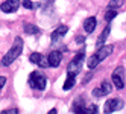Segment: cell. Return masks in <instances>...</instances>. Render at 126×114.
<instances>
[{"label": "cell", "instance_id": "6da1fadb", "mask_svg": "<svg viewBox=\"0 0 126 114\" xmlns=\"http://www.w3.org/2000/svg\"><path fill=\"white\" fill-rule=\"evenodd\" d=\"M21 52H23V40L18 37V38H15V43H14V46L11 47V50L3 56V59H2V65H5V67L11 65L14 61L21 55Z\"/></svg>", "mask_w": 126, "mask_h": 114}, {"label": "cell", "instance_id": "7a4b0ae2", "mask_svg": "<svg viewBox=\"0 0 126 114\" xmlns=\"http://www.w3.org/2000/svg\"><path fill=\"white\" fill-rule=\"evenodd\" d=\"M29 85L32 88H37V90H44L47 85V79L46 76L40 72H32L29 76Z\"/></svg>", "mask_w": 126, "mask_h": 114}, {"label": "cell", "instance_id": "3957f363", "mask_svg": "<svg viewBox=\"0 0 126 114\" xmlns=\"http://www.w3.org/2000/svg\"><path fill=\"white\" fill-rule=\"evenodd\" d=\"M123 73H125L123 67H117V68L114 70V72H112V78H111V81H112V84L115 85V88H119V90H122L123 87H125Z\"/></svg>", "mask_w": 126, "mask_h": 114}, {"label": "cell", "instance_id": "277c9868", "mask_svg": "<svg viewBox=\"0 0 126 114\" xmlns=\"http://www.w3.org/2000/svg\"><path fill=\"white\" fill-rule=\"evenodd\" d=\"M123 100L122 99H110V100H106L105 102V113L106 114H110V113H114V111H119L123 108Z\"/></svg>", "mask_w": 126, "mask_h": 114}, {"label": "cell", "instance_id": "5b68a950", "mask_svg": "<svg viewBox=\"0 0 126 114\" xmlns=\"http://www.w3.org/2000/svg\"><path fill=\"white\" fill-rule=\"evenodd\" d=\"M20 8V0H6L0 5V9L6 14H11V12H17V9Z\"/></svg>", "mask_w": 126, "mask_h": 114}, {"label": "cell", "instance_id": "8992f818", "mask_svg": "<svg viewBox=\"0 0 126 114\" xmlns=\"http://www.w3.org/2000/svg\"><path fill=\"white\" fill-rule=\"evenodd\" d=\"M29 61H31V63H33V64H38V65L43 67V68L49 67V59L44 58L41 53H32V55L29 56Z\"/></svg>", "mask_w": 126, "mask_h": 114}, {"label": "cell", "instance_id": "52a82bcc", "mask_svg": "<svg viewBox=\"0 0 126 114\" xmlns=\"http://www.w3.org/2000/svg\"><path fill=\"white\" fill-rule=\"evenodd\" d=\"M112 49H114V47H112L111 44H110V46H100V47L97 49V52H96L94 55L97 56L99 61H103L105 58H108V56L112 53Z\"/></svg>", "mask_w": 126, "mask_h": 114}, {"label": "cell", "instance_id": "ba28073f", "mask_svg": "<svg viewBox=\"0 0 126 114\" xmlns=\"http://www.w3.org/2000/svg\"><path fill=\"white\" fill-rule=\"evenodd\" d=\"M61 58H62V55H61V52H58V50H53V52H50V55H49V65L50 67H58L59 64H61Z\"/></svg>", "mask_w": 126, "mask_h": 114}, {"label": "cell", "instance_id": "9c48e42d", "mask_svg": "<svg viewBox=\"0 0 126 114\" xmlns=\"http://www.w3.org/2000/svg\"><path fill=\"white\" fill-rule=\"evenodd\" d=\"M71 111L76 113V114H80V113H85V100L82 96H79V98L73 102V107H71Z\"/></svg>", "mask_w": 126, "mask_h": 114}, {"label": "cell", "instance_id": "30bf717a", "mask_svg": "<svg viewBox=\"0 0 126 114\" xmlns=\"http://www.w3.org/2000/svg\"><path fill=\"white\" fill-rule=\"evenodd\" d=\"M80 67H82V61L73 58V61H71V63L68 64L67 70H68V73H71V75H75V76H76V75L80 72Z\"/></svg>", "mask_w": 126, "mask_h": 114}, {"label": "cell", "instance_id": "8fae6325", "mask_svg": "<svg viewBox=\"0 0 126 114\" xmlns=\"http://www.w3.org/2000/svg\"><path fill=\"white\" fill-rule=\"evenodd\" d=\"M67 31H68L67 26H59V28H56L55 31H53V33H52V41H53V43L58 41L64 33H67Z\"/></svg>", "mask_w": 126, "mask_h": 114}, {"label": "cell", "instance_id": "7c38bea8", "mask_svg": "<svg viewBox=\"0 0 126 114\" xmlns=\"http://www.w3.org/2000/svg\"><path fill=\"white\" fill-rule=\"evenodd\" d=\"M110 32H111V28H110V24H108L106 28L103 29V32L100 33V37H99L97 43H96V47H97V49L100 47V46H103V43L106 41V38H108V35H110Z\"/></svg>", "mask_w": 126, "mask_h": 114}, {"label": "cell", "instance_id": "4fadbf2b", "mask_svg": "<svg viewBox=\"0 0 126 114\" xmlns=\"http://www.w3.org/2000/svg\"><path fill=\"white\" fill-rule=\"evenodd\" d=\"M84 28H85V32H88V33H91L94 31V28H96V18L94 17H88L84 23Z\"/></svg>", "mask_w": 126, "mask_h": 114}, {"label": "cell", "instance_id": "5bb4252c", "mask_svg": "<svg viewBox=\"0 0 126 114\" xmlns=\"http://www.w3.org/2000/svg\"><path fill=\"white\" fill-rule=\"evenodd\" d=\"M23 29H24V32H26V33H29V35H37V33H40V32H41V31H40V28H37V24H31V23L24 24V26H23Z\"/></svg>", "mask_w": 126, "mask_h": 114}, {"label": "cell", "instance_id": "9a60e30c", "mask_svg": "<svg viewBox=\"0 0 126 114\" xmlns=\"http://www.w3.org/2000/svg\"><path fill=\"white\" fill-rule=\"evenodd\" d=\"M75 84H76V78H75V75L68 73L67 79H65V82H64V90L67 91V90H70V88H73V87H75Z\"/></svg>", "mask_w": 126, "mask_h": 114}, {"label": "cell", "instance_id": "2e32d148", "mask_svg": "<svg viewBox=\"0 0 126 114\" xmlns=\"http://www.w3.org/2000/svg\"><path fill=\"white\" fill-rule=\"evenodd\" d=\"M99 63H100V61L97 59V56H96V55H93V56H90V59L87 61V65H88V68H94Z\"/></svg>", "mask_w": 126, "mask_h": 114}, {"label": "cell", "instance_id": "e0dca14e", "mask_svg": "<svg viewBox=\"0 0 126 114\" xmlns=\"http://www.w3.org/2000/svg\"><path fill=\"white\" fill-rule=\"evenodd\" d=\"M100 88L103 90V93H105V96H106V94H110V93L112 91V87H111V84H110V81H103V82H102V85H100Z\"/></svg>", "mask_w": 126, "mask_h": 114}, {"label": "cell", "instance_id": "ac0fdd59", "mask_svg": "<svg viewBox=\"0 0 126 114\" xmlns=\"http://www.w3.org/2000/svg\"><path fill=\"white\" fill-rule=\"evenodd\" d=\"M117 15V12H115V9H112V8H108V12L105 14V20L106 21H111L114 17Z\"/></svg>", "mask_w": 126, "mask_h": 114}, {"label": "cell", "instance_id": "d6986e66", "mask_svg": "<svg viewBox=\"0 0 126 114\" xmlns=\"http://www.w3.org/2000/svg\"><path fill=\"white\" fill-rule=\"evenodd\" d=\"M123 3H125V0H111V2H110V8L115 9V8L123 6Z\"/></svg>", "mask_w": 126, "mask_h": 114}, {"label": "cell", "instance_id": "ffe728a7", "mask_svg": "<svg viewBox=\"0 0 126 114\" xmlns=\"http://www.w3.org/2000/svg\"><path fill=\"white\" fill-rule=\"evenodd\" d=\"M93 96H94V98H102V96H105V93H103V90L100 88V87H99V88H94L93 90Z\"/></svg>", "mask_w": 126, "mask_h": 114}, {"label": "cell", "instance_id": "44dd1931", "mask_svg": "<svg viewBox=\"0 0 126 114\" xmlns=\"http://www.w3.org/2000/svg\"><path fill=\"white\" fill-rule=\"evenodd\" d=\"M97 110H99V108L96 107V105H90V107L85 110V114H96V113H97Z\"/></svg>", "mask_w": 126, "mask_h": 114}, {"label": "cell", "instance_id": "7402d4cb", "mask_svg": "<svg viewBox=\"0 0 126 114\" xmlns=\"http://www.w3.org/2000/svg\"><path fill=\"white\" fill-rule=\"evenodd\" d=\"M23 6L26 8V9H32V8H33V3L31 2V0H24V2H23Z\"/></svg>", "mask_w": 126, "mask_h": 114}, {"label": "cell", "instance_id": "603a6c76", "mask_svg": "<svg viewBox=\"0 0 126 114\" xmlns=\"http://www.w3.org/2000/svg\"><path fill=\"white\" fill-rule=\"evenodd\" d=\"M18 113V110H5L2 111V114H17Z\"/></svg>", "mask_w": 126, "mask_h": 114}, {"label": "cell", "instance_id": "cb8c5ba5", "mask_svg": "<svg viewBox=\"0 0 126 114\" xmlns=\"http://www.w3.org/2000/svg\"><path fill=\"white\" fill-rule=\"evenodd\" d=\"M5 82H6V78H5V76H0V88L5 85Z\"/></svg>", "mask_w": 126, "mask_h": 114}, {"label": "cell", "instance_id": "d4e9b609", "mask_svg": "<svg viewBox=\"0 0 126 114\" xmlns=\"http://www.w3.org/2000/svg\"><path fill=\"white\" fill-rule=\"evenodd\" d=\"M76 43L82 44V43H85V38H84V37H78V38H76Z\"/></svg>", "mask_w": 126, "mask_h": 114}]
</instances>
